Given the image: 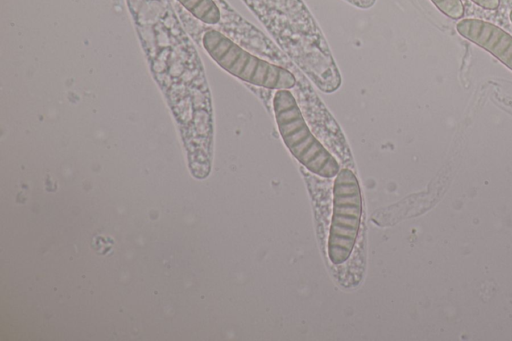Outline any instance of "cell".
I'll return each mask as SVG.
<instances>
[{
	"instance_id": "6da1fadb",
	"label": "cell",
	"mask_w": 512,
	"mask_h": 341,
	"mask_svg": "<svg viewBox=\"0 0 512 341\" xmlns=\"http://www.w3.org/2000/svg\"><path fill=\"white\" fill-rule=\"evenodd\" d=\"M281 50L322 92L342 78L327 40L303 0H242Z\"/></svg>"
},
{
	"instance_id": "7a4b0ae2",
	"label": "cell",
	"mask_w": 512,
	"mask_h": 341,
	"mask_svg": "<svg viewBox=\"0 0 512 341\" xmlns=\"http://www.w3.org/2000/svg\"><path fill=\"white\" fill-rule=\"evenodd\" d=\"M202 44L222 69L243 82L269 90H290L297 83L290 69L249 52L219 30L205 31Z\"/></svg>"
},
{
	"instance_id": "3957f363",
	"label": "cell",
	"mask_w": 512,
	"mask_h": 341,
	"mask_svg": "<svg viewBox=\"0 0 512 341\" xmlns=\"http://www.w3.org/2000/svg\"><path fill=\"white\" fill-rule=\"evenodd\" d=\"M273 109L279 133L291 154L310 172L335 177L340 165L332 153L313 135L290 90H277Z\"/></svg>"
},
{
	"instance_id": "277c9868",
	"label": "cell",
	"mask_w": 512,
	"mask_h": 341,
	"mask_svg": "<svg viewBox=\"0 0 512 341\" xmlns=\"http://www.w3.org/2000/svg\"><path fill=\"white\" fill-rule=\"evenodd\" d=\"M362 197L358 179L349 168L340 169L333 187V214L328 238V256L335 265L350 256L360 226Z\"/></svg>"
},
{
	"instance_id": "5b68a950",
	"label": "cell",
	"mask_w": 512,
	"mask_h": 341,
	"mask_svg": "<svg viewBox=\"0 0 512 341\" xmlns=\"http://www.w3.org/2000/svg\"><path fill=\"white\" fill-rule=\"evenodd\" d=\"M456 30L512 70V36L509 33L493 23L476 18L460 20Z\"/></svg>"
},
{
	"instance_id": "8992f818",
	"label": "cell",
	"mask_w": 512,
	"mask_h": 341,
	"mask_svg": "<svg viewBox=\"0 0 512 341\" xmlns=\"http://www.w3.org/2000/svg\"><path fill=\"white\" fill-rule=\"evenodd\" d=\"M195 18L215 25L221 21V10L215 0H178Z\"/></svg>"
},
{
	"instance_id": "52a82bcc",
	"label": "cell",
	"mask_w": 512,
	"mask_h": 341,
	"mask_svg": "<svg viewBox=\"0 0 512 341\" xmlns=\"http://www.w3.org/2000/svg\"><path fill=\"white\" fill-rule=\"evenodd\" d=\"M433 4L447 17L460 19L464 15V5L461 0H431Z\"/></svg>"
},
{
	"instance_id": "ba28073f",
	"label": "cell",
	"mask_w": 512,
	"mask_h": 341,
	"mask_svg": "<svg viewBox=\"0 0 512 341\" xmlns=\"http://www.w3.org/2000/svg\"><path fill=\"white\" fill-rule=\"evenodd\" d=\"M476 5L486 10H496L500 5V0H471Z\"/></svg>"
},
{
	"instance_id": "9c48e42d",
	"label": "cell",
	"mask_w": 512,
	"mask_h": 341,
	"mask_svg": "<svg viewBox=\"0 0 512 341\" xmlns=\"http://www.w3.org/2000/svg\"><path fill=\"white\" fill-rule=\"evenodd\" d=\"M349 4L360 8V9H369L374 6L376 0H345Z\"/></svg>"
},
{
	"instance_id": "30bf717a",
	"label": "cell",
	"mask_w": 512,
	"mask_h": 341,
	"mask_svg": "<svg viewBox=\"0 0 512 341\" xmlns=\"http://www.w3.org/2000/svg\"><path fill=\"white\" fill-rule=\"evenodd\" d=\"M509 18H510V21H511V23H512V10H511V11H510V13H509Z\"/></svg>"
}]
</instances>
